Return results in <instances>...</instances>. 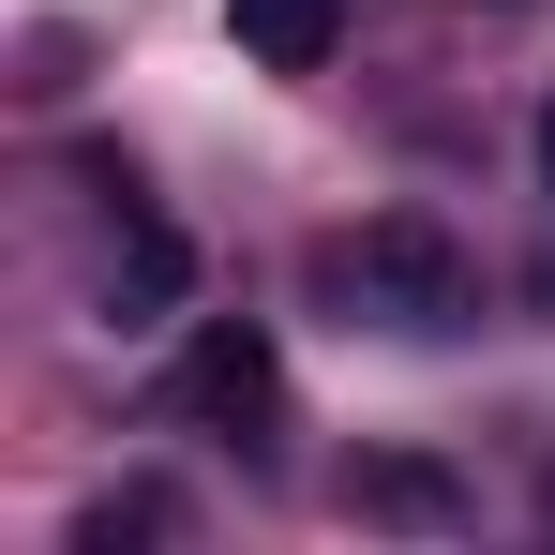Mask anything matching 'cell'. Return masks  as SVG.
<instances>
[{
    "mask_svg": "<svg viewBox=\"0 0 555 555\" xmlns=\"http://www.w3.org/2000/svg\"><path fill=\"white\" fill-rule=\"evenodd\" d=\"M271 390H285V361H271L256 315H195L181 331V375H166L181 421H225V436H241V421H271Z\"/></svg>",
    "mask_w": 555,
    "mask_h": 555,
    "instance_id": "obj_2",
    "label": "cell"
},
{
    "mask_svg": "<svg viewBox=\"0 0 555 555\" xmlns=\"http://www.w3.org/2000/svg\"><path fill=\"white\" fill-rule=\"evenodd\" d=\"M541 195H555V105H541Z\"/></svg>",
    "mask_w": 555,
    "mask_h": 555,
    "instance_id": "obj_7",
    "label": "cell"
},
{
    "mask_svg": "<svg viewBox=\"0 0 555 555\" xmlns=\"http://www.w3.org/2000/svg\"><path fill=\"white\" fill-rule=\"evenodd\" d=\"M195 300V241L181 225H151L135 195H120V256H105V331H166Z\"/></svg>",
    "mask_w": 555,
    "mask_h": 555,
    "instance_id": "obj_3",
    "label": "cell"
},
{
    "mask_svg": "<svg viewBox=\"0 0 555 555\" xmlns=\"http://www.w3.org/2000/svg\"><path fill=\"white\" fill-rule=\"evenodd\" d=\"M225 30H241V61H256V76H331L346 0H225Z\"/></svg>",
    "mask_w": 555,
    "mask_h": 555,
    "instance_id": "obj_4",
    "label": "cell"
},
{
    "mask_svg": "<svg viewBox=\"0 0 555 555\" xmlns=\"http://www.w3.org/2000/svg\"><path fill=\"white\" fill-rule=\"evenodd\" d=\"M76 541H91V555H120V541H181V495H166V480H120V495H91V511H76Z\"/></svg>",
    "mask_w": 555,
    "mask_h": 555,
    "instance_id": "obj_6",
    "label": "cell"
},
{
    "mask_svg": "<svg viewBox=\"0 0 555 555\" xmlns=\"http://www.w3.org/2000/svg\"><path fill=\"white\" fill-rule=\"evenodd\" d=\"M346 511H361V526H465V480L421 465V451H375L361 480H346Z\"/></svg>",
    "mask_w": 555,
    "mask_h": 555,
    "instance_id": "obj_5",
    "label": "cell"
},
{
    "mask_svg": "<svg viewBox=\"0 0 555 555\" xmlns=\"http://www.w3.org/2000/svg\"><path fill=\"white\" fill-rule=\"evenodd\" d=\"M315 271L346 285L375 331H465V315H480V256H465L436 210H375V225H346Z\"/></svg>",
    "mask_w": 555,
    "mask_h": 555,
    "instance_id": "obj_1",
    "label": "cell"
}]
</instances>
